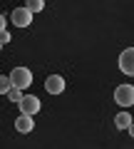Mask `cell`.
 Segmentation results:
<instances>
[{
	"label": "cell",
	"instance_id": "obj_10",
	"mask_svg": "<svg viewBox=\"0 0 134 149\" xmlns=\"http://www.w3.org/2000/svg\"><path fill=\"white\" fill-rule=\"evenodd\" d=\"M12 87H10V80H8V74H0V95H8Z\"/></svg>",
	"mask_w": 134,
	"mask_h": 149
},
{
	"label": "cell",
	"instance_id": "obj_9",
	"mask_svg": "<svg viewBox=\"0 0 134 149\" xmlns=\"http://www.w3.org/2000/svg\"><path fill=\"white\" fill-rule=\"evenodd\" d=\"M25 10H27V13H32V15H35V13L45 10V3H42V0H27V5H25Z\"/></svg>",
	"mask_w": 134,
	"mask_h": 149
},
{
	"label": "cell",
	"instance_id": "obj_5",
	"mask_svg": "<svg viewBox=\"0 0 134 149\" xmlns=\"http://www.w3.org/2000/svg\"><path fill=\"white\" fill-rule=\"evenodd\" d=\"M119 70L124 74H134V47H127L119 55Z\"/></svg>",
	"mask_w": 134,
	"mask_h": 149
},
{
	"label": "cell",
	"instance_id": "obj_2",
	"mask_svg": "<svg viewBox=\"0 0 134 149\" xmlns=\"http://www.w3.org/2000/svg\"><path fill=\"white\" fill-rule=\"evenodd\" d=\"M114 102H117L119 107H124V109H129V107L134 104V87L132 85H119L117 90H114Z\"/></svg>",
	"mask_w": 134,
	"mask_h": 149
},
{
	"label": "cell",
	"instance_id": "obj_3",
	"mask_svg": "<svg viewBox=\"0 0 134 149\" xmlns=\"http://www.w3.org/2000/svg\"><path fill=\"white\" fill-rule=\"evenodd\" d=\"M17 107H20V114H37L40 112V97L35 95H22V100L17 102Z\"/></svg>",
	"mask_w": 134,
	"mask_h": 149
},
{
	"label": "cell",
	"instance_id": "obj_14",
	"mask_svg": "<svg viewBox=\"0 0 134 149\" xmlns=\"http://www.w3.org/2000/svg\"><path fill=\"white\" fill-rule=\"evenodd\" d=\"M0 50H3V45H0Z\"/></svg>",
	"mask_w": 134,
	"mask_h": 149
},
{
	"label": "cell",
	"instance_id": "obj_13",
	"mask_svg": "<svg viewBox=\"0 0 134 149\" xmlns=\"http://www.w3.org/2000/svg\"><path fill=\"white\" fill-rule=\"evenodd\" d=\"M5 27H8V20H5V17H3V15H0V32L5 30Z\"/></svg>",
	"mask_w": 134,
	"mask_h": 149
},
{
	"label": "cell",
	"instance_id": "obj_7",
	"mask_svg": "<svg viewBox=\"0 0 134 149\" xmlns=\"http://www.w3.org/2000/svg\"><path fill=\"white\" fill-rule=\"evenodd\" d=\"M15 129H17V132H22V134H27V132L35 129V122H32L30 114H20V117L15 119Z\"/></svg>",
	"mask_w": 134,
	"mask_h": 149
},
{
	"label": "cell",
	"instance_id": "obj_1",
	"mask_svg": "<svg viewBox=\"0 0 134 149\" xmlns=\"http://www.w3.org/2000/svg\"><path fill=\"white\" fill-rule=\"evenodd\" d=\"M8 80H10V87L12 90H27L32 85V72L27 67H15L10 74H8Z\"/></svg>",
	"mask_w": 134,
	"mask_h": 149
},
{
	"label": "cell",
	"instance_id": "obj_4",
	"mask_svg": "<svg viewBox=\"0 0 134 149\" xmlns=\"http://www.w3.org/2000/svg\"><path fill=\"white\" fill-rule=\"evenodd\" d=\"M10 20H12V25H15V27H27V25L32 22V13H27L25 5H22V8H15L12 15H10Z\"/></svg>",
	"mask_w": 134,
	"mask_h": 149
},
{
	"label": "cell",
	"instance_id": "obj_12",
	"mask_svg": "<svg viewBox=\"0 0 134 149\" xmlns=\"http://www.w3.org/2000/svg\"><path fill=\"white\" fill-rule=\"evenodd\" d=\"M10 40H12V35H10L8 30L0 32V45H3V47H5V45H10Z\"/></svg>",
	"mask_w": 134,
	"mask_h": 149
},
{
	"label": "cell",
	"instance_id": "obj_6",
	"mask_svg": "<svg viewBox=\"0 0 134 149\" xmlns=\"http://www.w3.org/2000/svg\"><path fill=\"white\" fill-rule=\"evenodd\" d=\"M45 90H47V95H60L65 90V77L62 74H50L45 80Z\"/></svg>",
	"mask_w": 134,
	"mask_h": 149
},
{
	"label": "cell",
	"instance_id": "obj_11",
	"mask_svg": "<svg viewBox=\"0 0 134 149\" xmlns=\"http://www.w3.org/2000/svg\"><path fill=\"white\" fill-rule=\"evenodd\" d=\"M8 100H10V102H15V104H17V102L22 100V92H20V90H10V92H8Z\"/></svg>",
	"mask_w": 134,
	"mask_h": 149
},
{
	"label": "cell",
	"instance_id": "obj_8",
	"mask_svg": "<svg viewBox=\"0 0 134 149\" xmlns=\"http://www.w3.org/2000/svg\"><path fill=\"white\" fill-rule=\"evenodd\" d=\"M114 124H117V129H129L132 127V114H129L127 109L117 112V114H114Z\"/></svg>",
	"mask_w": 134,
	"mask_h": 149
}]
</instances>
